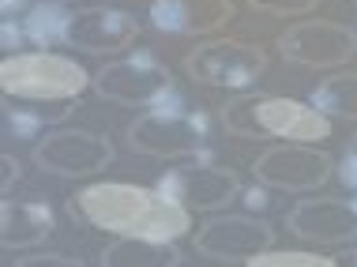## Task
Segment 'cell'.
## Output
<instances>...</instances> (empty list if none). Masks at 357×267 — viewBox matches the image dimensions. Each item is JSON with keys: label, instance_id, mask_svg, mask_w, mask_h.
<instances>
[{"label": "cell", "instance_id": "6da1fadb", "mask_svg": "<svg viewBox=\"0 0 357 267\" xmlns=\"http://www.w3.org/2000/svg\"><path fill=\"white\" fill-rule=\"evenodd\" d=\"M72 215L105 234L158 237V241H177L192 226V211L177 199L139 185H121V181H98L79 188L72 196Z\"/></svg>", "mask_w": 357, "mask_h": 267}, {"label": "cell", "instance_id": "7a4b0ae2", "mask_svg": "<svg viewBox=\"0 0 357 267\" xmlns=\"http://www.w3.org/2000/svg\"><path fill=\"white\" fill-rule=\"evenodd\" d=\"M222 125L241 139L278 136L286 143H324L331 136V117L312 102H297L286 94H256L222 106Z\"/></svg>", "mask_w": 357, "mask_h": 267}, {"label": "cell", "instance_id": "3957f363", "mask_svg": "<svg viewBox=\"0 0 357 267\" xmlns=\"http://www.w3.org/2000/svg\"><path fill=\"white\" fill-rule=\"evenodd\" d=\"M0 87L8 98L19 102H72L91 87L83 64L61 53H12L0 64Z\"/></svg>", "mask_w": 357, "mask_h": 267}, {"label": "cell", "instance_id": "277c9868", "mask_svg": "<svg viewBox=\"0 0 357 267\" xmlns=\"http://www.w3.org/2000/svg\"><path fill=\"white\" fill-rule=\"evenodd\" d=\"M267 68V53L252 42H204L185 56V72L204 87L218 91H248Z\"/></svg>", "mask_w": 357, "mask_h": 267}, {"label": "cell", "instance_id": "5b68a950", "mask_svg": "<svg viewBox=\"0 0 357 267\" xmlns=\"http://www.w3.org/2000/svg\"><path fill=\"white\" fill-rule=\"evenodd\" d=\"M207 143V117L188 109L158 106L128 125V147L154 158H185Z\"/></svg>", "mask_w": 357, "mask_h": 267}, {"label": "cell", "instance_id": "8992f818", "mask_svg": "<svg viewBox=\"0 0 357 267\" xmlns=\"http://www.w3.org/2000/svg\"><path fill=\"white\" fill-rule=\"evenodd\" d=\"M286 61L305 68H339L357 53V31L335 19H301L278 38Z\"/></svg>", "mask_w": 357, "mask_h": 267}, {"label": "cell", "instance_id": "52a82bcc", "mask_svg": "<svg viewBox=\"0 0 357 267\" xmlns=\"http://www.w3.org/2000/svg\"><path fill=\"white\" fill-rule=\"evenodd\" d=\"M252 174L259 185L286 188V192H312V188L331 181L335 158L312 143H282V147L264 151L252 162Z\"/></svg>", "mask_w": 357, "mask_h": 267}, {"label": "cell", "instance_id": "ba28073f", "mask_svg": "<svg viewBox=\"0 0 357 267\" xmlns=\"http://www.w3.org/2000/svg\"><path fill=\"white\" fill-rule=\"evenodd\" d=\"M34 162L56 177H94L113 162V143L86 128H56L34 147Z\"/></svg>", "mask_w": 357, "mask_h": 267}, {"label": "cell", "instance_id": "9c48e42d", "mask_svg": "<svg viewBox=\"0 0 357 267\" xmlns=\"http://www.w3.org/2000/svg\"><path fill=\"white\" fill-rule=\"evenodd\" d=\"M94 91L113 106H154L169 94V72L147 53L121 56L94 75Z\"/></svg>", "mask_w": 357, "mask_h": 267}, {"label": "cell", "instance_id": "30bf717a", "mask_svg": "<svg viewBox=\"0 0 357 267\" xmlns=\"http://www.w3.org/2000/svg\"><path fill=\"white\" fill-rule=\"evenodd\" d=\"M275 245V230L264 222V218L252 215H222L211 218V222L199 226L196 234V252L207 256V260H256L259 252H267Z\"/></svg>", "mask_w": 357, "mask_h": 267}, {"label": "cell", "instance_id": "8fae6325", "mask_svg": "<svg viewBox=\"0 0 357 267\" xmlns=\"http://www.w3.org/2000/svg\"><path fill=\"white\" fill-rule=\"evenodd\" d=\"M158 192L177 199L188 211H218V207L234 204V196L241 192V181L234 169L222 166H181L162 177Z\"/></svg>", "mask_w": 357, "mask_h": 267}, {"label": "cell", "instance_id": "7c38bea8", "mask_svg": "<svg viewBox=\"0 0 357 267\" xmlns=\"http://www.w3.org/2000/svg\"><path fill=\"white\" fill-rule=\"evenodd\" d=\"M289 234L308 245H346L357 237V204L354 199H305L286 215Z\"/></svg>", "mask_w": 357, "mask_h": 267}, {"label": "cell", "instance_id": "4fadbf2b", "mask_svg": "<svg viewBox=\"0 0 357 267\" xmlns=\"http://www.w3.org/2000/svg\"><path fill=\"white\" fill-rule=\"evenodd\" d=\"M139 23L136 15L121 12V8H86L72 15L68 42L86 53H121L136 42Z\"/></svg>", "mask_w": 357, "mask_h": 267}, {"label": "cell", "instance_id": "5bb4252c", "mask_svg": "<svg viewBox=\"0 0 357 267\" xmlns=\"http://www.w3.org/2000/svg\"><path fill=\"white\" fill-rule=\"evenodd\" d=\"M234 19V0H154L151 23L166 34H211Z\"/></svg>", "mask_w": 357, "mask_h": 267}, {"label": "cell", "instance_id": "9a60e30c", "mask_svg": "<svg viewBox=\"0 0 357 267\" xmlns=\"http://www.w3.org/2000/svg\"><path fill=\"white\" fill-rule=\"evenodd\" d=\"M53 234V207L42 199H4L0 241L4 249H34Z\"/></svg>", "mask_w": 357, "mask_h": 267}, {"label": "cell", "instance_id": "2e32d148", "mask_svg": "<svg viewBox=\"0 0 357 267\" xmlns=\"http://www.w3.org/2000/svg\"><path fill=\"white\" fill-rule=\"evenodd\" d=\"M181 252L158 237H121L102 252V267H177Z\"/></svg>", "mask_w": 357, "mask_h": 267}, {"label": "cell", "instance_id": "e0dca14e", "mask_svg": "<svg viewBox=\"0 0 357 267\" xmlns=\"http://www.w3.org/2000/svg\"><path fill=\"white\" fill-rule=\"evenodd\" d=\"M312 106H316V109H324L327 117L357 121V72L327 75L320 87L312 91Z\"/></svg>", "mask_w": 357, "mask_h": 267}, {"label": "cell", "instance_id": "ac0fdd59", "mask_svg": "<svg viewBox=\"0 0 357 267\" xmlns=\"http://www.w3.org/2000/svg\"><path fill=\"white\" fill-rule=\"evenodd\" d=\"M72 15L75 12H64L56 0H45V4H34L23 19V31L31 42L38 45H53V42H68V31H72Z\"/></svg>", "mask_w": 357, "mask_h": 267}, {"label": "cell", "instance_id": "d6986e66", "mask_svg": "<svg viewBox=\"0 0 357 267\" xmlns=\"http://www.w3.org/2000/svg\"><path fill=\"white\" fill-rule=\"evenodd\" d=\"M248 267H339V260L308 249H267L256 260H248Z\"/></svg>", "mask_w": 357, "mask_h": 267}, {"label": "cell", "instance_id": "ffe728a7", "mask_svg": "<svg viewBox=\"0 0 357 267\" xmlns=\"http://www.w3.org/2000/svg\"><path fill=\"white\" fill-rule=\"evenodd\" d=\"M256 12L264 15H278V19H289V15H308L324 4V0H248Z\"/></svg>", "mask_w": 357, "mask_h": 267}, {"label": "cell", "instance_id": "44dd1931", "mask_svg": "<svg viewBox=\"0 0 357 267\" xmlns=\"http://www.w3.org/2000/svg\"><path fill=\"white\" fill-rule=\"evenodd\" d=\"M12 267H86V264L72 260V256H61V252H38V256H23Z\"/></svg>", "mask_w": 357, "mask_h": 267}, {"label": "cell", "instance_id": "7402d4cb", "mask_svg": "<svg viewBox=\"0 0 357 267\" xmlns=\"http://www.w3.org/2000/svg\"><path fill=\"white\" fill-rule=\"evenodd\" d=\"M0 166H4V177H0V192H12V185H15V177H19V162L12 158V155H4L0 158Z\"/></svg>", "mask_w": 357, "mask_h": 267}, {"label": "cell", "instance_id": "603a6c76", "mask_svg": "<svg viewBox=\"0 0 357 267\" xmlns=\"http://www.w3.org/2000/svg\"><path fill=\"white\" fill-rule=\"evenodd\" d=\"M26 0H0V8H4V19H15V12L23 8Z\"/></svg>", "mask_w": 357, "mask_h": 267}, {"label": "cell", "instance_id": "cb8c5ba5", "mask_svg": "<svg viewBox=\"0 0 357 267\" xmlns=\"http://www.w3.org/2000/svg\"><path fill=\"white\" fill-rule=\"evenodd\" d=\"M335 260H339V267H357V249H346V252L335 256Z\"/></svg>", "mask_w": 357, "mask_h": 267}, {"label": "cell", "instance_id": "d4e9b609", "mask_svg": "<svg viewBox=\"0 0 357 267\" xmlns=\"http://www.w3.org/2000/svg\"><path fill=\"white\" fill-rule=\"evenodd\" d=\"M346 155H354V158H357V136H354V143H350V151H346Z\"/></svg>", "mask_w": 357, "mask_h": 267}]
</instances>
